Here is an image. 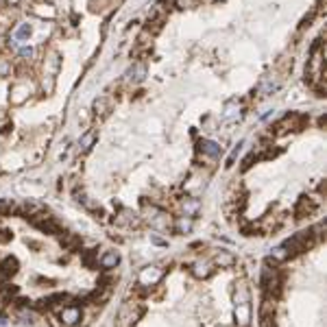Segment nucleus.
<instances>
[{"instance_id": "obj_29", "label": "nucleus", "mask_w": 327, "mask_h": 327, "mask_svg": "<svg viewBox=\"0 0 327 327\" xmlns=\"http://www.w3.org/2000/svg\"><path fill=\"white\" fill-rule=\"evenodd\" d=\"M20 54H22V57H31V54H33V48H31V46H22V48H20Z\"/></svg>"}, {"instance_id": "obj_10", "label": "nucleus", "mask_w": 327, "mask_h": 327, "mask_svg": "<svg viewBox=\"0 0 327 327\" xmlns=\"http://www.w3.org/2000/svg\"><path fill=\"white\" fill-rule=\"evenodd\" d=\"M63 301H70V294H63V292H57L53 297H46L42 301H37V308L40 310H51L54 305H63Z\"/></svg>"}, {"instance_id": "obj_14", "label": "nucleus", "mask_w": 327, "mask_h": 327, "mask_svg": "<svg viewBox=\"0 0 327 327\" xmlns=\"http://www.w3.org/2000/svg\"><path fill=\"white\" fill-rule=\"evenodd\" d=\"M15 272H18V260L15 258H4L2 262H0V275H2L4 279L13 277Z\"/></svg>"}, {"instance_id": "obj_5", "label": "nucleus", "mask_w": 327, "mask_h": 327, "mask_svg": "<svg viewBox=\"0 0 327 327\" xmlns=\"http://www.w3.org/2000/svg\"><path fill=\"white\" fill-rule=\"evenodd\" d=\"M81 319H83V310H81V305H76V303H68L59 310V321H61V325H70V327L79 325Z\"/></svg>"}, {"instance_id": "obj_26", "label": "nucleus", "mask_w": 327, "mask_h": 327, "mask_svg": "<svg viewBox=\"0 0 327 327\" xmlns=\"http://www.w3.org/2000/svg\"><path fill=\"white\" fill-rule=\"evenodd\" d=\"M92 142H94V133H92V131H90V133H85V135H83V140L79 142V146L85 151V149H90V144H92Z\"/></svg>"}, {"instance_id": "obj_13", "label": "nucleus", "mask_w": 327, "mask_h": 327, "mask_svg": "<svg viewBox=\"0 0 327 327\" xmlns=\"http://www.w3.org/2000/svg\"><path fill=\"white\" fill-rule=\"evenodd\" d=\"M98 264H101V269H105V271L116 269L120 264V253L118 251H105V253L101 255V260H98Z\"/></svg>"}, {"instance_id": "obj_3", "label": "nucleus", "mask_w": 327, "mask_h": 327, "mask_svg": "<svg viewBox=\"0 0 327 327\" xmlns=\"http://www.w3.org/2000/svg\"><path fill=\"white\" fill-rule=\"evenodd\" d=\"M146 308L140 301H127L118 312V327H133L144 316Z\"/></svg>"}, {"instance_id": "obj_2", "label": "nucleus", "mask_w": 327, "mask_h": 327, "mask_svg": "<svg viewBox=\"0 0 327 327\" xmlns=\"http://www.w3.org/2000/svg\"><path fill=\"white\" fill-rule=\"evenodd\" d=\"M314 242H316V233L310 229V231H299L297 236H292L290 240H286V242H283V247H286L288 255L294 258V255L303 253V251H308V249H312Z\"/></svg>"}, {"instance_id": "obj_12", "label": "nucleus", "mask_w": 327, "mask_h": 327, "mask_svg": "<svg viewBox=\"0 0 327 327\" xmlns=\"http://www.w3.org/2000/svg\"><path fill=\"white\" fill-rule=\"evenodd\" d=\"M140 222H142V218L138 214H133V212H129V210H122L116 216V225H122V227H138Z\"/></svg>"}, {"instance_id": "obj_24", "label": "nucleus", "mask_w": 327, "mask_h": 327, "mask_svg": "<svg viewBox=\"0 0 327 327\" xmlns=\"http://www.w3.org/2000/svg\"><path fill=\"white\" fill-rule=\"evenodd\" d=\"M96 255H98V249H92L90 253L83 255V264L87 266V269H94V266H96V264H94V258H96Z\"/></svg>"}, {"instance_id": "obj_21", "label": "nucleus", "mask_w": 327, "mask_h": 327, "mask_svg": "<svg viewBox=\"0 0 327 327\" xmlns=\"http://www.w3.org/2000/svg\"><path fill=\"white\" fill-rule=\"evenodd\" d=\"M279 87V81H275L272 76H266L264 81H262V85H260V96H269L272 94V92Z\"/></svg>"}, {"instance_id": "obj_6", "label": "nucleus", "mask_w": 327, "mask_h": 327, "mask_svg": "<svg viewBox=\"0 0 327 327\" xmlns=\"http://www.w3.org/2000/svg\"><path fill=\"white\" fill-rule=\"evenodd\" d=\"M164 277V269L160 266H146V269L140 271V277H138V283L144 288H151V286H157Z\"/></svg>"}, {"instance_id": "obj_27", "label": "nucleus", "mask_w": 327, "mask_h": 327, "mask_svg": "<svg viewBox=\"0 0 327 327\" xmlns=\"http://www.w3.org/2000/svg\"><path fill=\"white\" fill-rule=\"evenodd\" d=\"M94 109H96V116H98V113H101V116H103V113H107V101H105V98L96 101L94 103Z\"/></svg>"}, {"instance_id": "obj_16", "label": "nucleus", "mask_w": 327, "mask_h": 327, "mask_svg": "<svg viewBox=\"0 0 327 327\" xmlns=\"http://www.w3.org/2000/svg\"><path fill=\"white\" fill-rule=\"evenodd\" d=\"M199 149L207 157H218V155H220V146H218L216 142H212V140H201Z\"/></svg>"}, {"instance_id": "obj_18", "label": "nucleus", "mask_w": 327, "mask_h": 327, "mask_svg": "<svg viewBox=\"0 0 327 327\" xmlns=\"http://www.w3.org/2000/svg\"><path fill=\"white\" fill-rule=\"evenodd\" d=\"M192 225H194V218L179 216L177 220H174V231H177V233H190V231H192Z\"/></svg>"}, {"instance_id": "obj_19", "label": "nucleus", "mask_w": 327, "mask_h": 327, "mask_svg": "<svg viewBox=\"0 0 327 327\" xmlns=\"http://www.w3.org/2000/svg\"><path fill=\"white\" fill-rule=\"evenodd\" d=\"M61 247L65 251H76L81 247V238L76 233H63L61 236Z\"/></svg>"}, {"instance_id": "obj_4", "label": "nucleus", "mask_w": 327, "mask_h": 327, "mask_svg": "<svg viewBox=\"0 0 327 327\" xmlns=\"http://www.w3.org/2000/svg\"><path fill=\"white\" fill-rule=\"evenodd\" d=\"M144 207H146V214H149L146 218H149L151 225L155 229H168V227H170V214H166L162 207L149 205V203H144Z\"/></svg>"}, {"instance_id": "obj_1", "label": "nucleus", "mask_w": 327, "mask_h": 327, "mask_svg": "<svg viewBox=\"0 0 327 327\" xmlns=\"http://www.w3.org/2000/svg\"><path fill=\"white\" fill-rule=\"evenodd\" d=\"M262 290H264V297H271V299H277L281 294V286H283V279L279 275V271L275 269V262L271 266V260L264 262L262 266Z\"/></svg>"}, {"instance_id": "obj_15", "label": "nucleus", "mask_w": 327, "mask_h": 327, "mask_svg": "<svg viewBox=\"0 0 327 327\" xmlns=\"http://www.w3.org/2000/svg\"><path fill=\"white\" fill-rule=\"evenodd\" d=\"M236 323L240 327H249V323H251V303L249 305H238L236 308Z\"/></svg>"}, {"instance_id": "obj_25", "label": "nucleus", "mask_w": 327, "mask_h": 327, "mask_svg": "<svg viewBox=\"0 0 327 327\" xmlns=\"http://www.w3.org/2000/svg\"><path fill=\"white\" fill-rule=\"evenodd\" d=\"M31 35V26L29 24H22L18 31H15V40H26Z\"/></svg>"}, {"instance_id": "obj_22", "label": "nucleus", "mask_w": 327, "mask_h": 327, "mask_svg": "<svg viewBox=\"0 0 327 327\" xmlns=\"http://www.w3.org/2000/svg\"><path fill=\"white\" fill-rule=\"evenodd\" d=\"M144 74H146V65L144 63H138L135 68H131L129 70V81H133V83H138V81H142L144 79Z\"/></svg>"}, {"instance_id": "obj_9", "label": "nucleus", "mask_w": 327, "mask_h": 327, "mask_svg": "<svg viewBox=\"0 0 327 327\" xmlns=\"http://www.w3.org/2000/svg\"><path fill=\"white\" fill-rule=\"evenodd\" d=\"M251 303V292L247 288V283L244 281H238L236 288H233V305H249Z\"/></svg>"}, {"instance_id": "obj_28", "label": "nucleus", "mask_w": 327, "mask_h": 327, "mask_svg": "<svg viewBox=\"0 0 327 327\" xmlns=\"http://www.w3.org/2000/svg\"><path fill=\"white\" fill-rule=\"evenodd\" d=\"M11 238H13V233H11V231H9V229H4V227H0V242H2V244H4V242H9V240H11Z\"/></svg>"}, {"instance_id": "obj_11", "label": "nucleus", "mask_w": 327, "mask_h": 327, "mask_svg": "<svg viewBox=\"0 0 327 327\" xmlns=\"http://www.w3.org/2000/svg\"><path fill=\"white\" fill-rule=\"evenodd\" d=\"M212 264L218 266V269H231V266L236 264V255H233L231 251H218Z\"/></svg>"}, {"instance_id": "obj_8", "label": "nucleus", "mask_w": 327, "mask_h": 327, "mask_svg": "<svg viewBox=\"0 0 327 327\" xmlns=\"http://www.w3.org/2000/svg\"><path fill=\"white\" fill-rule=\"evenodd\" d=\"M312 212H316V203L310 196H301L297 201V207H294V218H305L312 214Z\"/></svg>"}, {"instance_id": "obj_7", "label": "nucleus", "mask_w": 327, "mask_h": 327, "mask_svg": "<svg viewBox=\"0 0 327 327\" xmlns=\"http://www.w3.org/2000/svg\"><path fill=\"white\" fill-rule=\"evenodd\" d=\"M190 271H192V275L196 279H207V277L214 272V264H212L210 260H196L192 266H190Z\"/></svg>"}, {"instance_id": "obj_23", "label": "nucleus", "mask_w": 327, "mask_h": 327, "mask_svg": "<svg viewBox=\"0 0 327 327\" xmlns=\"http://www.w3.org/2000/svg\"><path fill=\"white\" fill-rule=\"evenodd\" d=\"M290 255H288V251H286V247H277V249H272V253H271V260L272 262H283V260H288Z\"/></svg>"}, {"instance_id": "obj_17", "label": "nucleus", "mask_w": 327, "mask_h": 327, "mask_svg": "<svg viewBox=\"0 0 327 327\" xmlns=\"http://www.w3.org/2000/svg\"><path fill=\"white\" fill-rule=\"evenodd\" d=\"M222 118L227 120V122H233V120L240 118V105L238 101H229L225 105V111H222Z\"/></svg>"}, {"instance_id": "obj_20", "label": "nucleus", "mask_w": 327, "mask_h": 327, "mask_svg": "<svg viewBox=\"0 0 327 327\" xmlns=\"http://www.w3.org/2000/svg\"><path fill=\"white\" fill-rule=\"evenodd\" d=\"M183 216H190V218H194L196 214H199V210H201V203H199V199H185L183 203Z\"/></svg>"}]
</instances>
